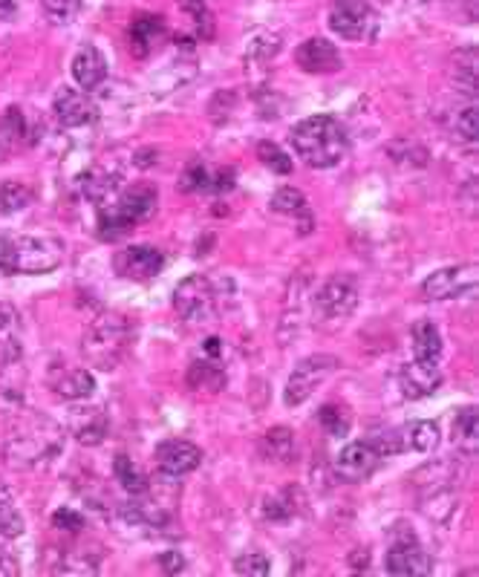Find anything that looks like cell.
<instances>
[{
  "instance_id": "cell-1",
  "label": "cell",
  "mask_w": 479,
  "mask_h": 577,
  "mask_svg": "<svg viewBox=\"0 0 479 577\" xmlns=\"http://www.w3.org/2000/svg\"><path fill=\"white\" fill-rule=\"evenodd\" d=\"M64 451V427L44 413H29L6 433L3 462L15 471H38Z\"/></svg>"
},
{
  "instance_id": "cell-2",
  "label": "cell",
  "mask_w": 479,
  "mask_h": 577,
  "mask_svg": "<svg viewBox=\"0 0 479 577\" xmlns=\"http://www.w3.org/2000/svg\"><path fill=\"white\" fill-rule=\"evenodd\" d=\"M289 142L309 168H332L347 156L350 148L344 125L327 113L298 122L289 133Z\"/></svg>"
},
{
  "instance_id": "cell-3",
  "label": "cell",
  "mask_w": 479,
  "mask_h": 577,
  "mask_svg": "<svg viewBox=\"0 0 479 577\" xmlns=\"http://www.w3.org/2000/svg\"><path fill=\"white\" fill-rule=\"evenodd\" d=\"M159 191L151 182H133L122 185L113 200L99 205V231L104 240H119L130 228L148 223L156 214Z\"/></svg>"
},
{
  "instance_id": "cell-4",
  "label": "cell",
  "mask_w": 479,
  "mask_h": 577,
  "mask_svg": "<svg viewBox=\"0 0 479 577\" xmlns=\"http://www.w3.org/2000/svg\"><path fill=\"white\" fill-rule=\"evenodd\" d=\"M64 260V243L50 234H18L3 240L0 269L15 275H47Z\"/></svg>"
},
{
  "instance_id": "cell-5",
  "label": "cell",
  "mask_w": 479,
  "mask_h": 577,
  "mask_svg": "<svg viewBox=\"0 0 479 577\" xmlns=\"http://www.w3.org/2000/svg\"><path fill=\"white\" fill-rule=\"evenodd\" d=\"M130 318L122 312H101L81 338V352L96 370H116L130 344Z\"/></svg>"
},
{
  "instance_id": "cell-6",
  "label": "cell",
  "mask_w": 479,
  "mask_h": 577,
  "mask_svg": "<svg viewBox=\"0 0 479 577\" xmlns=\"http://www.w3.org/2000/svg\"><path fill=\"white\" fill-rule=\"evenodd\" d=\"M329 29L344 41H373L379 32V15L367 0H335Z\"/></svg>"
},
{
  "instance_id": "cell-7",
  "label": "cell",
  "mask_w": 479,
  "mask_h": 577,
  "mask_svg": "<svg viewBox=\"0 0 479 577\" xmlns=\"http://www.w3.org/2000/svg\"><path fill=\"white\" fill-rule=\"evenodd\" d=\"M335 370H338V358L335 355L318 352V355L303 358L301 364L292 370L289 381H286V396H283L286 407H301Z\"/></svg>"
},
{
  "instance_id": "cell-8",
  "label": "cell",
  "mask_w": 479,
  "mask_h": 577,
  "mask_svg": "<svg viewBox=\"0 0 479 577\" xmlns=\"http://www.w3.org/2000/svg\"><path fill=\"white\" fill-rule=\"evenodd\" d=\"M217 309V292L214 283L205 275L185 277L174 292V312L185 324L197 327L202 321H208Z\"/></svg>"
},
{
  "instance_id": "cell-9",
  "label": "cell",
  "mask_w": 479,
  "mask_h": 577,
  "mask_svg": "<svg viewBox=\"0 0 479 577\" xmlns=\"http://www.w3.org/2000/svg\"><path fill=\"white\" fill-rule=\"evenodd\" d=\"M355 306H358V283L350 275H332L315 295V309L327 324L347 321Z\"/></svg>"
},
{
  "instance_id": "cell-10",
  "label": "cell",
  "mask_w": 479,
  "mask_h": 577,
  "mask_svg": "<svg viewBox=\"0 0 479 577\" xmlns=\"http://www.w3.org/2000/svg\"><path fill=\"white\" fill-rule=\"evenodd\" d=\"M477 286V266H448L439 269L422 283V292L428 301H451L462 298Z\"/></svg>"
},
{
  "instance_id": "cell-11",
  "label": "cell",
  "mask_w": 479,
  "mask_h": 577,
  "mask_svg": "<svg viewBox=\"0 0 479 577\" xmlns=\"http://www.w3.org/2000/svg\"><path fill=\"white\" fill-rule=\"evenodd\" d=\"M430 557L422 549V543L416 540L413 528L407 526L402 537L393 540L390 552H387V572L390 575H430Z\"/></svg>"
},
{
  "instance_id": "cell-12",
  "label": "cell",
  "mask_w": 479,
  "mask_h": 577,
  "mask_svg": "<svg viewBox=\"0 0 479 577\" xmlns=\"http://www.w3.org/2000/svg\"><path fill=\"white\" fill-rule=\"evenodd\" d=\"M165 266V254L153 246H130V249L119 251L116 260H113V269L116 275L125 277V280H136V283H145L162 272Z\"/></svg>"
},
{
  "instance_id": "cell-13",
  "label": "cell",
  "mask_w": 479,
  "mask_h": 577,
  "mask_svg": "<svg viewBox=\"0 0 479 577\" xmlns=\"http://www.w3.org/2000/svg\"><path fill=\"white\" fill-rule=\"evenodd\" d=\"M52 110H55V119L61 127H87L93 125L99 119V110L93 99L81 90H73V87H61L52 99Z\"/></svg>"
},
{
  "instance_id": "cell-14",
  "label": "cell",
  "mask_w": 479,
  "mask_h": 577,
  "mask_svg": "<svg viewBox=\"0 0 479 577\" xmlns=\"http://www.w3.org/2000/svg\"><path fill=\"white\" fill-rule=\"evenodd\" d=\"M47 384L55 396L67 399V402H81L87 396H93L96 390V378L84 367H73V364H52L47 373Z\"/></svg>"
},
{
  "instance_id": "cell-15",
  "label": "cell",
  "mask_w": 479,
  "mask_h": 577,
  "mask_svg": "<svg viewBox=\"0 0 479 577\" xmlns=\"http://www.w3.org/2000/svg\"><path fill=\"white\" fill-rule=\"evenodd\" d=\"M379 453L370 442H350L335 459V474L344 482H364L379 468Z\"/></svg>"
},
{
  "instance_id": "cell-16",
  "label": "cell",
  "mask_w": 479,
  "mask_h": 577,
  "mask_svg": "<svg viewBox=\"0 0 479 577\" xmlns=\"http://www.w3.org/2000/svg\"><path fill=\"white\" fill-rule=\"evenodd\" d=\"M295 61L303 73L312 76H329L341 70V52L327 38H306L295 52Z\"/></svg>"
},
{
  "instance_id": "cell-17",
  "label": "cell",
  "mask_w": 479,
  "mask_h": 577,
  "mask_svg": "<svg viewBox=\"0 0 479 577\" xmlns=\"http://www.w3.org/2000/svg\"><path fill=\"white\" fill-rule=\"evenodd\" d=\"M200 462L202 451L197 445H191V442H179V439H174V442L159 445V451H156V465H159V471L171 479L194 474V471L200 468Z\"/></svg>"
},
{
  "instance_id": "cell-18",
  "label": "cell",
  "mask_w": 479,
  "mask_h": 577,
  "mask_svg": "<svg viewBox=\"0 0 479 577\" xmlns=\"http://www.w3.org/2000/svg\"><path fill=\"white\" fill-rule=\"evenodd\" d=\"M70 433L76 436L81 445L87 448H96L107 439V430H110V419L101 407L93 404H78L70 413Z\"/></svg>"
},
{
  "instance_id": "cell-19",
  "label": "cell",
  "mask_w": 479,
  "mask_h": 577,
  "mask_svg": "<svg viewBox=\"0 0 479 577\" xmlns=\"http://www.w3.org/2000/svg\"><path fill=\"white\" fill-rule=\"evenodd\" d=\"M165 41V21L159 15H136L127 29V44L136 58H148Z\"/></svg>"
},
{
  "instance_id": "cell-20",
  "label": "cell",
  "mask_w": 479,
  "mask_h": 577,
  "mask_svg": "<svg viewBox=\"0 0 479 577\" xmlns=\"http://www.w3.org/2000/svg\"><path fill=\"white\" fill-rule=\"evenodd\" d=\"M439 384H442L439 361H413L410 367H404L402 387L407 399H425L433 390H439Z\"/></svg>"
},
{
  "instance_id": "cell-21",
  "label": "cell",
  "mask_w": 479,
  "mask_h": 577,
  "mask_svg": "<svg viewBox=\"0 0 479 577\" xmlns=\"http://www.w3.org/2000/svg\"><path fill=\"white\" fill-rule=\"evenodd\" d=\"M272 211L280 214V217H289V220H295L298 223V234H309L312 228H315V217H312V208H309V202L303 197L298 188H280L278 194L272 197Z\"/></svg>"
},
{
  "instance_id": "cell-22",
  "label": "cell",
  "mask_w": 479,
  "mask_h": 577,
  "mask_svg": "<svg viewBox=\"0 0 479 577\" xmlns=\"http://www.w3.org/2000/svg\"><path fill=\"white\" fill-rule=\"evenodd\" d=\"M73 78H76V84L87 93V90H96L101 81L107 78V61H104V55H101L93 44H84L81 50L73 55Z\"/></svg>"
},
{
  "instance_id": "cell-23",
  "label": "cell",
  "mask_w": 479,
  "mask_h": 577,
  "mask_svg": "<svg viewBox=\"0 0 479 577\" xmlns=\"http://www.w3.org/2000/svg\"><path fill=\"white\" fill-rule=\"evenodd\" d=\"M21 312L12 303H0V361L12 364L21 358Z\"/></svg>"
},
{
  "instance_id": "cell-24",
  "label": "cell",
  "mask_w": 479,
  "mask_h": 577,
  "mask_svg": "<svg viewBox=\"0 0 479 577\" xmlns=\"http://www.w3.org/2000/svg\"><path fill=\"white\" fill-rule=\"evenodd\" d=\"M119 188H122V179L107 168H90L81 176V194L96 205L113 200L119 194Z\"/></svg>"
},
{
  "instance_id": "cell-25",
  "label": "cell",
  "mask_w": 479,
  "mask_h": 577,
  "mask_svg": "<svg viewBox=\"0 0 479 577\" xmlns=\"http://www.w3.org/2000/svg\"><path fill=\"white\" fill-rule=\"evenodd\" d=\"M410 338H413L416 361H439L442 358V335L433 321H416Z\"/></svg>"
},
{
  "instance_id": "cell-26",
  "label": "cell",
  "mask_w": 479,
  "mask_h": 577,
  "mask_svg": "<svg viewBox=\"0 0 479 577\" xmlns=\"http://www.w3.org/2000/svg\"><path fill=\"white\" fill-rule=\"evenodd\" d=\"M188 384L197 393H220L226 387V373H223V367L214 364V358L194 361L191 370H188Z\"/></svg>"
},
{
  "instance_id": "cell-27",
  "label": "cell",
  "mask_w": 479,
  "mask_h": 577,
  "mask_svg": "<svg viewBox=\"0 0 479 577\" xmlns=\"http://www.w3.org/2000/svg\"><path fill=\"white\" fill-rule=\"evenodd\" d=\"M263 456L275 465H283L295 456V433L289 427H272L263 436Z\"/></svg>"
},
{
  "instance_id": "cell-28",
  "label": "cell",
  "mask_w": 479,
  "mask_h": 577,
  "mask_svg": "<svg viewBox=\"0 0 479 577\" xmlns=\"http://www.w3.org/2000/svg\"><path fill=\"white\" fill-rule=\"evenodd\" d=\"M402 433L407 451L430 453L439 445V425L436 422H413V425L402 427Z\"/></svg>"
},
{
  "instance_id": "cell-29",
  "label": "cell",
  "mask_w": 479,
  "mask_h": 577,
  "mask_svg": "<svg viewBox=\"0 0 479 577\" xmlns=\"http://www.w3.org/2000/svg\"><path fill=\"white\" fill-rule=\"evenodd\" d=\"M301 505V491L289 485V488H283L280 494H275V497H269V500L263 502V517H266V520H289V517L298 514Z\"/></svg>"
},
{
  "instance_id": "cell-30",
  "label": "cell",
  "mask_w": 479,
  "mask_h": 577,
  "mask_svg": "<svg viewBox=\"0 0 479 577\" xmlns=\"http://www.w3.org/2000/svg\"><path fill=\"white\" fill-rule=\"evenodd\" d=\"M32 200H35V191L26 182H18V179L0 182V214H18L29 208Z\"/></svg>"
},
{
  "instance_id": "cell-31",
  "label": "cell",
  "mask_w": 479,
  "mask_h": 577,
  "mask_svg": "<svg viewBox=\"0 0 479 577\" xmlns=\"http://www.w3.org/2000/svg\"><path fill=\"white\" fill-rule=\"evenodd\" d=\"M454 442L465 453L477 451V407H462L454 419Z\"/></svg>"
},
{
  "instance_id": "cell-32",
  "label": "cell",
  "mask_w": 479,
  "mask_h": 577,
  "mask_svg": "<svg viewBox=\"0 0 479 577\" xmlns=\"http://www.w3.org/2000/svg\"><path fill=\"white\" fill-rule=\"evenodd\" d=\"M113 468H116V479H119V485L125 488L130 497H139V494H145V491H148V485H151L148 477H145V474H142V471H139L130 459H127L125 453H119V456H116V465H113Z\"/></svg>"
},
{
  "instance_id": "cell-33",
  "label": "cell",
  "mask_w": 479,
  "mask_h": 577,
  "mask_svg": "<svg viewBox=\"0 0 479 577\" xmlns=\"http://www.w3.org/2000/svg\"><path fill=\"white\" fill-rule=\"evenodd\" d=\"M257 159H260L269 171H275V174H292V159H289V153L283 151L280 145H275V142H260V145H257Z\"/></svg>"
},
{
  "instance_id": "cell-34",
  "label": "cell",
  "mask_w": 479,
  "mask_h": 577,
  "mask_svg": "<svg viewBox=\"0 0 479 577\" xmlns=\"http://www.w3.org/2000/svg\"><path fill=\"white\" fill-rule=\"evenodd\" d=\"M41 9L47 21L55 26H67L81 9V0H41Z\"/></svg>"
},
{
  "instance_id": "cell-35",
  "label": "cell",
  "mask_w": 479,
  "mask_h": 577,
  "mask_svg": "<svg viewBox=\"0 0 479 577\" xmlns=\"http://www.w3.org/2000/svg\"><path fill=\"white\" fill-rule=\"evenodd\" d=\"M321 425L327 427L329 436L341 439L350 430V413L344 407H338V404H327V407H321Z\"/></svg>"
},
{
  "instance_id": "cell-36",
  "label": "cell",
  "mask_w": 479,
  "mask_h": 577,
  "mask_svg": "<svg viewBox=\"0 0 479 577\" xmlns=\"http://www.w3.org/2000/svg\"><path fill=\"white\" fill-rule=\"evenodd\" d=\"M269 569H272L269 557H266V554H260V552L240 554V557L234 560V572H237V575L263 577V575H269Z\"/></svg>"
},
{
  "instance_id": "cell-37",
  "label": "cell",
  "mask_w": 479,
  "mask_h": 577,
  "mask_svg": "<svg viewBox=\"0 0 479 577\" xmlns=\"http://www.w3.org/2000/svg\"><path fill=\"white\" fill-rule=\"evenodd\" d=\"M182 6H185V12L197 21V32H200V38L211 41V38H214V32H217V26H214V15L208 12V6H205L202 0H185Z\"/></svg>"
},
{
  "instance_id": "cell-38",
  "label": "cell",
  "mask_w": 479,
  "mask_h": 577,
  "mask_svg": "<svg viewBox=\"0 0 479 577\" xmlns=\"http://www.w3.org/2000/svg\"><path fill=\"white\" fill-rule=\"evenodd\" d=\"M179 185H182L185 194H197V191H205L208 185H214V179H211L208 168H205L202 162H191V165L185 168L182 179H179Z\"/></svg>"
},
{
  "instance_id": "cell-39",
  "label": "cell",
  "mask_w": 479,
  "mask_h": 577,
  "mask_svg": "<svg viewBox=\"0 0 479 577\" xmlns=\"http://www.w3.org/2000/svg\"><path fill=\"white\" fill-rule=\"evenodd\" d=\"M454 130L456 136H459V142H465V145H474V142H477V107H474V104H468V107H462V110L456 113Z\"/></svg>"
},
{
  "instance_id": "cell-40",
  "label": "cell",
  "mask_w": 479,
  "mask_h": 577,
  "mask_svg": "<svg viewBox=\"0 0 479 577\" xmlns=\"http://www.w3.org/2000/svg\"><path fill=\"white\" fill-rule=\"evenodd\" d=\"M0 534H6V537H18V534H24V520H21V514H18L6 500H0Z\"/></svg>"
},
{
  "instance_id": "cell-41",
  "label": "cell",
  "mask_w": 479,
  "mask_h": 577,
  "mask_svg": "<svg viewBox=\"0 0 479 577\" xmlns=\"http://www.w3.org/2000/svg\"><path fill=\"white\" fill-rule=\"evenodd\" d=\"M52 526L58 531H67V534H78V531H84V517L73 508H61L52 514Z\"/></svg>"
},
{
  "instance_id": "cell-42",
  "label": "cell",
  "mask_w": 479,
  "mask_h": 577,
  "mask_svg": "<svg viewBox=\"0 0 479 577\" xmlns=\"http://www.w3.org/2000/svg\"><path fill=\"white\" fill-rule=\"evenodd\" d=\"M159 566H162V572H168V575H177L185 569V560H182V554L179 552H165L159 557Z\"/></svg>"
},
{
  "instance_id": "cell-43",
  "label": "cell",
  "mask_w": 479,
  "mask_h": 577,
  "mask_svg": "<svg viewBox=\"0 0 479 577\" xmlns=\"http://www.w3.org/2000/svg\"><path fill=\"white\" fill-rule=\"evenodd\" d=\"M18 572H21V566H18L15 554L0 549V577H18Z\"/></svg>"
},
{
  "instance_id": "cell-44",
  "label": "cell",
  "mask_w": 479,
  "mask_h": 577,
  "mask_svg": "<svg viewBox=\"0 0 479 577\" xmlns=\"http://www.w3.org/2000/svg\"><path fill=\"white\" fill-rule=\"evenodd\" d=\"M220 352H223V341H220V338H208V341H205V355H208V358H217Z\"/></svg>"
},
{
  "instance_id": "cell-45",
  "label": "cell",
  "mask_w": 479,
  "mask_h": 577,
  "mask_svg": "<svg viewBox=\"0 0 479 577\" xmlns=\"http://www.w3.org/2000/svg\"><path fill=\"white\" fill-rule=\"evenodd\" d=\"M468 3V18H477V3L474 0H465Z\"/></svg>"
},
{
  "instance_id": "cell-46",
  "label": "cell",
  "mask_w": 479,
  "mask_h": 577,
  "mask_svg": "<svg viewBox=\"0 0 479 577\" xmlns=\"http://www.w3.org/2000/svg\"><path fill=\"white\" fill-rule=\"evenodd\" d=\"M0 9H3V12H9V9H12V3H9V0H0Z\"/></svg>"
}]
</instances>
